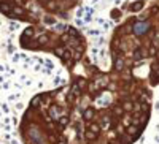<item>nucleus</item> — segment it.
Masks as SVG:
<instances>
[{
    "mask_svg": "<svg viewBox=\"0 0 159 144\" xmlns=\"http://www.w3.org/2000/svg\"><path fill=\"white\" fill-rule=\"evenodd\" d=\"M111 70L134 74L132 71L150 62L146 82L159 84V0H151L148 8L129 14L110 40Z\"/></svg>",
    "mask_w": 159,
    "mask_h": 144,
    "instance_id": "f03ea898",
    "label": "nucleus"
},
{
    "mask_svg": "<svg viewBox=\"0 0 159 144\" xmlns=\"http://www.w3.org/2000/svg\"><path fill=\"white\" fill-rule=\"evenodd\" d=\"M67 87L37 95L24 114L27 144H132L151 117L153 90L135 74L100 71L89 59Z\"/></svg>",
    "mask_w": 159,
    "mask_h": 144,
    "instance_id": "f257e3e1",
    "label": "nucleus"
},
{
    "mask_svg": "<svg viewBox=\"0 0 159 144\" xmlns=\"http://www.w3.org/2000/svg\"><path fill=\"white\" fill-rule=\"evenodd\" d=\"M80 0H0L5 16L33 26H54L72 16Z\"/></svg>",
    "mask_w": 159,
    "mask_h": 144,
    "instance_id": "7ed1b4c3",
    "label": "nucleus"
}]
</instances>
